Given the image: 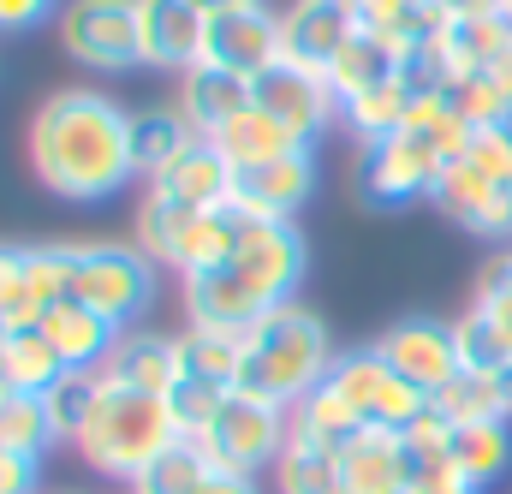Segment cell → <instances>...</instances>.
<instances>
[{
	"instance_id": "1",
	"label": "cell",
	"mask_w": 512,
	"mask_h": 494,
	"mask_svg": "<svg viewBox=\"0 0 512 494\" xmlns=\"http://www.w3.org/2000/svg\"><path fill=\"white\" fill-rule=\"evenodd\" d=\"M30 167L72 203L114 197L131 179V114L102 90H60L30 120Z\"/></svg>"
},
{
	"instance_id": "2",
	"label": "cell",
	"mask_w": 512,
	"mask_h": 494,
	"mask_svg": "<svg viewBox=\"0 0 512 494\" xmlns=\"http://www.w3.org/2000/svg\"><path fill=\"white\" fill-rule=\"evenodd\" d=\"M334 370V346H328V328L298 310V304H280L245 334V364H239V393L256 399H274V405H298L322 375Z\"/></svg>"
},
{
	"instance_id": "3",
	"label": "cell",
	"mask_w": 512,
	"mask_h": 494,
	"mask_svg": "<svg viewBox=\"0 0 512 494\" xmlns=\"http://www.w3.org/2000/svg\"><path fill=\"white\" fill-rule=\"evenodd\" d=\"M173 441H185V435H179L167 399L120 387V381H102V399H96V411H90V423L78 435L84 459L102 477H126V483H137Z\"/></svg>"
},
{
	"instance_id": "4",
	"label": "cell",
	"mask_w": 512,
	"mask_h": 494,
	"mask_svg": "<svg viewBox=\"0 0 512 494\" xmlns=\"http://www.w3.org/2000/svg\"><path fill=\"white\" fill-rule=\"evenodd\" d=\"M72 298L90 304L96 316H108L126 334V328L143 322V310L155 304V256L143 245H78Z\"/></svg>"
},
{
	"instance_id": "5",
	"label": "cell",
	"mask_w": 512,
	"mask_h": 494,
	"mask_svg": "<svg viewBox=\"0 0 512 494\" xmlns=\"http://www.w3.org/2000/svg\"><path fill=\"white\" fill-rule=\"evenodd\" d=\"M292 441V411L274 405V399H256V393H239L221 405V417L209 423V435L197 441L209 453L215 471H233V477H256L262 465H280Z\"/></svg>"
},
{
	"instance_id": "6",
	"label": "cell",
	"mask_w": 512,
	"mask_h": 494,
	"mask_svg": "<svg viewBox=\"0 0 512 494\" xmlns=\"http://www.w3.org/2000/svg\"><path fill=\"white\" fill-rule=\"evenodd\" d=\"M60 42L78 66L90 72H126L143 66V36H137V0H66L60 12Z\"/></svg>"
},
{
	"instance_id": "7",
	"label": "cell",
	"mask_w": 512,
	"mask_h": 494,
	"mask_svg": "<svg viewBox=\"0 0 512 494\" xmlns=\"http://www.w3.org/2000/svg\"><path fill=\"white\" fill-rule=\"evenodd\" d=\"M441 173H447V161L411 131L382 137V143H358V197L370 209H399L411 197H435Z\"/></svg>"
},
{
	"instance_id": "8",
	"label": "cell",
	"mask_w": 512,
	"mask_h": 494,
	"mask_svg": "<svg viewBox=\"0 0 512 494\" xmlns=\"http://www.w3.org/2000/svg\"><path fill=\"white\" fill-rule=\"evenodd\" d=\"M233 280L251 286L262 298V310H280L292 304V286L304 280V233L292 221H256L245 227V245L233 250Z\"/></svg>"
},
{
	"instance_id": "9",
	"label": "cell",
	"mask_w": 512,
	"mask_h": 494,
	"mask_svg": "<svg viewBox=\"0 0 512 494\" xmlns=\"http://www.w3.org/2000/svg\"><path fill=\"white\" fill-rule=\"evenodd\" d=\"M251 96H256V108H262L268 120H280L298 143H310L322 125L340 114V96H334L328 72H310V66H298V60H280V66H268L262 78H251Z\"/></svg>"
},
{
	"instance_id": "10",
	"label": "cell",
	"mask_w": 512,
	"mask_h": 494,
	"mask_svg": "<svg viewBox=\"0 0 512 494\" xmlns=\"http://www.w3.org/2000/svg\"><path fill=\"white\" fill-rule=\"evenodd\" d=\"M209 66L221 72H239V78H262L268 66L286 60V42H280V18L256 0V6H233V12H215L209 18V48H203Z\"/></svg>"
},
{
	"instance_id": "11",
	"label": "cell",
	"mask_w": 512,
	"mask_h": 494,
	"mask_svg": "<svg viewBox=\"0 0 512 494\" xmlns=\"http://www.w3.org/2000/svg\"><path fill=\"white\" fill-rule=\"evenodd\" d=\"M137 36H143V66L191 72L203 66L209 48V12H197L191 0H137Z\"/></svg>"
},
{
	"instance_id": "12",
	"label": "cell",
	"mask_w": 512,
	"mask_h": 494,
	"mask_svg": "<svg viewBox=\"0 0 512 494\" xmlns=\"http://www.w3.org/2000/svg\"><path fill=\"white\" fill-rule=\"evenodd\" d=\"M376 352L387 358V370L405 375L411 387L435 393L459 375V346H453V322H429V316H411L399 328H387L376 340Z\"/></svg>"
},
{
	"instance_id": "13",
	"label": "cell",
	"mask_w": 512,
	"mask_h": 494,
	"mask_svg": "<svg viewBox=\"0 0 512 494\" xmlns=\"http://www.w3.org/2000/svg\"><path fill=\"white\" fill-rule=\"evenodd\" d=\"M364 30L358 6L352 0H298L286 18H280V42H286V60L310 66V72H328L340 60V48Z\"/></svg>"
},
{
	"instance_id": "14",
	"label": "cell",
	"mask_w": 512,
	"mask_h": 494,
	"mask_svg": "<svg viewBox=\"0 0 512 494\" xmlns=\"http://www.w3.org/2000/svg\"><path fill=\"white\" fill-rule=\"evenodd\" d=\"M310 185H316L310 149H292V155H280V161L245 167V173L233 179V203H239L245 215H256V221H292V215L304 209Z\"/></svg>"
},
{
	"instance_id": "15",
	"label": "cell",
	"mask_w": 512,
	"mask_h": 494,
	"mask_svg": "<svg viewBox=\"0 0 512 494\" xmlns=\"http://www.w3.org/2000/svg\"><path fill=\"white\" fill-rule=\"evenodd\" d=\"M435 209L471 233H512V191L495 185L489 173H477L471 161H447L435 185Z\"/></svg>"
},
{
	"instance_id": "16",
	"label": "cell",
	"mask_w": 512,
	"mask_h": 494,
	"mask_svg": "<svg viewBox=\"0 0 512 494\" xmlns=\"http://www.w3.org/2000/svg\"><path fill=\"white\" fill-rule=\"evenodd\" d=\"M185 310H191V328H215V334H251L268 316L251 286L233 280V268L185 274Z\"/></svg>"
},
{
	"instance_id": "17",
	"label": "cell",
	"mask_w": 512,
	"mask_h": 494,
	"mask_svg": "<svg viewBox=\"0 0 512 494\" xmlns=\"http://www.w3.org/2000/svg\"><path fill=\"white\" fill-rule=\"evenodd\" d=\"M340 477L352 494H411L417 471L405 453V435L393 429H364L346 453H340Z\"/></svg>"
},
{
	"instance_id": "18",
	"label": "cell",
	"mask_w": 512,
	"mask_h": 494,
	"mask_svg": "<svg viewBox=\"0 0 512 494\" xmlns=\"http://www.w3.org/2000/svg\"><path fill=\"white\" fill-rule=\"evenodd\" d=\"M48 340H54V352L66 358V370H90L102 375L108 364V352L120 346V328L108 322V316H96L90 304H78V298H66V304H54L42 322H36Z\"/></svg>"
},
{
	"instance_id": "19",
	"label": "cell",
	"mask_w": 512,
	"mask_h": 494,
	"mask_svg": "<svg viewBox=\"0 0 512 494\" xmlns=\"http://www.w3.org/2000/svg\"><path fill=\"white\" fill-rule=\"evenodd\" d=\"M233 161L215 149V137H197L149 191H161V197H179V203H191V209H221V203H233Z\"/></svg>"
},
{
	"instance_id": "20",
	"label": "cell",
	"mask_w": 512,
	"mask_h": 494,
	"mask_svg": "<svg viewBox=\"0 0 512 494\" xmlns=\"http://www.w3.org/2000/svg\"><path fill=\"white\" fill-rule=\"evenodd\" d=\"M251 78H239V72H221V66H191L185 72V84H179V108H185V120L197 125L203 137H215L221 125H233L245 108H251Z\"/></svg>"
},
{
	"instance_id": "21",
	"label": "cell",
	"mask_w": 512,
	"mask_h": 494,
	"mask_svg": "<svg viewBox=\"0 0 512 494\" xmlns=\"http://www.w3.org/2000/svg\"><path fill=\"white\" fill-rule=\"evenodd\" d=\"M102 381H120V387H137V393H167L179 381V346L167 334H149V328H126L120 346L108 352L102 364Z\"/></svg>"
},
{
	"instance_id": "22",
	"label": "cell",
	"mask_w": 512,
	"mask_h": 494,
	"mask_svg": "<svg viewBox=\"0 0 512 494\" xmlns=\"http://www.w3.org/2000/svg\"><path fill=\"white\" fill-rule=\"evenodd\" d=\"M399 48L376 36V30H358L346 48H340V60L328 66V84H334V96H340V108L346 102H358V96H370V90H382V84H399Z\"/></svg>"
},
{
	"instance_id": "23",
	"label": "cell",
	"mask_w": 512,
	"mask_h": 494,
	"mask_svg": "<svg viewBox=\"0 0 512 494\" xmlns=\"http://www.w3.org/2000/svg\"><path fill=\"white\" fill-rule=\"evenodd\" d=\"M203 131L185 120V108H143L131 114V173L143 179H161Z\"/></svg>"
},
{
	"instance_id": "24",
	"label": "cell",
	"mask_w": 512,
	"mask_h": 494,
	"mask_svg": "<svg viewBox=\"0 0 512 494\" xmlns=\"http://www.w3.org/2000/svg\"><path fill=\"white\" fill-rule=\"evenodd\" d=\"M197 221H203V209L149 191L143 209H137V239H143V250H149L155 262H167V268L185 274V256H191V239H197Z\"/></svg>"
},
{
	"instance_id": "25",
	"label": "cell",
	"mask_w": 512,
	"mask_h": 494,
	"mask_svg": "<svg viewBox=\"0 0 512 494\" xmlns=\"http://www.w3.org/2000/svg\"><path fill=\"white\" fill-rule=\"evenodd\" d=\"M364 429H370V423H364L340 393H334V381H328V375H322L298 405H292V435H304V441H316V447H328V453H346Z\"/></svg>"
},
{
	"instance_id": "26",
	"label": "cell",
	"mask_w": 512,
	"mask_h": 494,
	"mask_svg": "<svg viewBox=\"0 0 512 494\" xmlns=\"http://www.w3.org/2000/svg\"><path fill=\"white\" fill-rule=\"evenodd\" d=\"M501 54H512V24L495 18H453L447 36H441V60H447V78H471V72H489Z\"/></svg>"
},
{
	"instance_id": "27",
	"label": "cell",
	"mask_w": 512,
	"mask_h": 494,
	"mask_svg": "<svg viewBox=\"0 0 512 494\" xmlns=\"http://www.w3.org/2000/svg\"><path fill=\"white\" fill-rule=\"evenodd\" d=\"M215 149L233 161V173H245V167L280 161V155H292V149H310V143H298L286 125L268 120V114H262V108L251 102V108H245V114H239L233 125H221V131H215Z\"/></svg>"
},
{
	"instance_id": "28",
	"label": "cell",
	"mask_w": 512,
	"mask_h": 494,
	"mask_svg": "<svg viewBox=\"0 0 512 494\" xmlns=\"http://www.w3.org/2000/svg\"><path fill=\"white\" fill-rule=\"evenodd\" d=\"M0 375H6L12 393H42V399H48L72 370H66V358L54 352V340H48L42 328H12L6 358H0Z\"/></svg>"
},
{
	"instance_id": "29",
	"label": "cell",
	"mask_w": 512,
	"mask_h": 494,
	"mask_svg": "<svg viewBox=\"0 0 512 494\" xmlns=\"http://www.w3.org/2000/svg\"><path fill=\"white\" fill-rule=\"evenodd\" d=\"M429 405H435L453 429H459V423H507L512 417L501 375H471V370H459L447 387H435Z\"/></svg>"
},
{
	"instance_id": "30",
	"label": "cell",
	"mask_w": 512,
	"mask_h": 494,
	"mask_svg": "<svg viewBox=\"0 0 512 494\" xmlns=\"http://www.w3.org/2000/svg\"><path fill=\"white\" fill-rule=\"evenodd\" d=\"M179 375L215 381V387H239V364H245V334H215V328H185L179 340Z\"/></svg>"
},
{
	"instance_id": "31",
	"label": "cell",
	"mask_w": 512,
	"mask_h": 494,
	"mask_svg": "<svg viewBox=\"0 0 512 494\" xmlns=\"http://www.w3.org/2000/svg\"><path fill=\"white\" fill-rule=\"evenodd\" d=\"M447 459H453V471H459L465 483H477V489H483V483H495V477L512 465L507 423H459V429H453Z\"/></svg>"
},
{
	"instance_id": "32",
	"label": "cell",
	"mask_w": 512,
	"mask_h": 494,
	"mask_svg": "<svg viewBox=\"0 0 512 494\" xmlns=\"http://www.w3.org/2000/svg\"><path fill=\"white\" fill-rule=\"evenodd\" d=\"M54 441H60V429H54V417H48V399H42V393H12V399L0 405V453L42 459Z\"/></svg>"
},
{
	"instance_id": "33",
	"label": "cell",
	"mask_w": 512,
	"mask_h": 494,
	"mask_svg": "<svg viewBox=\"0 0 512 494\" xmlns=\"http://www.w3.org/2000/svg\"><path fill=\"white\" fill-rule=\"evenodd\" d=\"M274 471H280V494H340L346 489L340 453H328V447H316V441H304V435L286 441V453H280Z\"/></svg>"
},
{
	"instance_id": "34",
	"label": "cell",
	"mask_w": 512,
	"mask_h": 494,
	"mask_svg": "<svg viewBox=\"0 0 512 494\" xmlns=\"http://www.w3.org/2000/svg\"><path fill=\"white\" fill-rule=\"evenodd\" d=\"M453 346H459V370H471V375H507L512 370V340L477 304L453 322Z\"/></svg>"
},
{
	"instance_id": "35",
	"label": "cell",
	"mask_w": 512,
	"mask_h": 494,
	"mask_svg": "<svg viewBox=\"0 0 512 494\" xmlns=\"http://www.w3.org/2000/svg\"><path fill=\"white\" fill-rule=\"evenodd\" d=\"M209 453L197 447V441H173L137 483H131V494H197L203 483H209Z\"/></svg>"
},
{
	"instance_id": "36",
	"label": "cell",
	"mask_w": 512,
	"mask_h": 494,
	"mask_svg": "<svg viewBox=\"0 0 512 494\" xmlns=\"http://www.w3.org/2000/svg\"><path fill=\"white\" fill-rule=\"evenodd\" d=\"M411 102H417V96H411L405 84H382V90H370V96L346 102L340 114H346L352 131H358V143H382V137H399V131H405Z\"/></svg>"
},
{
	"instance_id": "37",
	"label": "cell",
	"mask_w": 512,
	"mask_h": 494,
	"mask_svg": "<svg viewBox=\"0 0 512 494\" xmlns=\"http://www.w3.org/2000/svg\"><path fill=\"white\" fill-rule=\"evenodd\" d=\"M328 381H334V393L370 423V411H376V399H382V387L393 381V370H387V358L370 346V352H346V358H334V370H328Z\"/></svg>"
},
{
	"instance_id": "38",
	"label": "cell",
	"mask_w": 512,
	"mask_h": 494,
	"mask_svg": "<svg viewBox=\"0 0 512 494\" xmlns=\"http://www.w3.org/2000/svg\"><path fill=\"white\" fill-rule=\"evenodd\" d=\"M167 411H173V423H179V435L185 441H203L209 435V423L221 417V405L233 399V387H215V381H197V375H179L167 393Z\"/></svg>"
},
{
	"instance_id": "39",
	"label": "cell",
	"mask_w": 512,
	"mask_h": 494,
	"mask_svg": "<svg viewBox=\"0 0 512 494\" xmlns=\"http://www.w3.org/2000/svg\"><path fill=\"white\" fill-rule=\"evenodd\" d=\"M0 316H6L12 328H36V322L48 316V304H42L36 286H30V256L18 245H0Z\"/></svg>"
},
{
	"instance_id": "40",
	"label": "cell",
	"mask_w": 512,
	"mask_h": 494,
	"mask_svg": "<svg viewBox=\"0 0 512 494\" xmlns=\"http://www.w3.org/2000/svg\"><path fill=\"white\" fill-rule=\"evenodd\" d=\"M447 96H453V108L471 120V131H483V125H512V96L495 84V72L453 78V84H447Z\"/></svg>"
},
{
	"instance_id": "41",
	"label": "cell",
	"mask_w": 512,
	"mask_h": 494,
	"mask_svg": "<svg viewBox=\"0 0 512 494\" xmlns=\"http://www.w3.org/2000/svg\"><path fill=\"white\" fill-rule=\"evenodd\" d=\"M96 399H102V375H90V370H72L54 393H48V417H54L60 441H78V435H84Z\"/></svg>"
},
{
	"instance_id": "42",
	"label": "cell",
	"mask_w": 512,
	"mask_h": 494,
	"mask_svg": "<svg viewBox=\"0 0 512 494\" xmlns=\"http://www.w3.org/2000/svg\"><path fill=\"white\" fill-rule=\"evenodd\" d=\"M465 161H471L477 173H489L495 185H512V125H483V131H471Z\"/></svg>"
},
{
	"instance_id": "43",
	"label": "cell",
	"mask_w": 512,
	"mask_h": 494,
	"mask_svg": "<svg viewBox=\"0 0 512 494\" xmlns=\"http://www.w3.org/2000/svg\"><path fill=\"white\" fill-rule=\"evenodd\" d=\"M477 310L512 340V256H495L477 280Z\"/></svg>"
},
{
	"instance_id": "44",
	"label": "cell",
	"mask_w": 512,
	"mask_h": 494,
	"mask_svg": "<svg viewBox=\"0 0 512 494\" xmlns=\"http://www.w3.org/2000/svg\"><path fill=\"white\" fill-rule=\"evenodd\" d=\"M54 12V0H0V30H36Z\"/></svg>"
},
{
	"instance_id": "45",
	"label": "cell",
	"mask_w": 512,
	"mask_h": 494,
	"mask_svg": "<svg viewBox=\"0 0 512 494\" xmlns=\"http://www.w3.org/2000/svg\"><path fill=\"white\" fill-rule=\"evenodd\" d=\"M36 489V459L0 453V494H30Z\"/></svg>"
},
{
	"instance_id": "46",
	"label": "cell",
	"mask_w": 512,
	"mask_h": 494,
	"mask_svg": "<svg viewBox=\"0 0 512 494\" xmlns=\"http://www.w3.org/2000/svg\"><path fill=\"white\" fill-rule=\"evenodd\" d=\"M411 494H483L477 483H465L459 471H423L417 483H411Z\"/></svg>"
},
{
	"instance_id": "47",
	"label": "cell",
	"mask_w": 512,
	"mask_h": 494,
	"mask_svg": "<svg viewBox=\"0 0 512 494\" xmlns=\"http://www.w3.org/2000/svg\"><path fill=\"white\" fill-rule=\"evenodd\" d=\"M197 494H256V483L251 477H233V471H209V483Z\"/></svg>"
},
{
	"instance_id": "48",
	"label": "cell",
	"mask_w": 512,
	"mask_h": 494,
	"mask_svg": "<svg viewBox=\"0 0 512 494\" xmlns=\"http://www.w3.org/2000/svg\"><path fill=\"white\" fill-rule=\"evenodd\" d=\"M447 12H453V18H495L501 0H447Z\"/></svg>"
},
{
	"instance_id": "49",
	"label": "cell",
	"mask_w": 512,
	"mask_h": 494,
	"mask_svg": "<svg viewBox=\"0 0 512 494\" xmlns=\"http://www.w3.org/2000/svg\"><path fill=\"white\" fill-rule=\"evenodd\" d=\"M191 6H197V12H209V18H215V12H233V6H256V0H191Z\"/></svg>"
},
{
	"instance_id": "50",
	"label": "cell",
	"mask_w": 512,
	"mask_h": 494,
	"mask_svg": "<svg viewBox=\"0 0 512 494\" xmlns=\"http://www.w3.org/2000/svg\"><path fill=\"white\" fill-rule=\"evenodd\" d=\"M6 340H12V322L0 316V358H6Z\"/></svg>"
},
{
	"instance_id": "51",
	"label": "cell",
	"mask_w": 512,
	"mask_h": 494,
	"mask_svg": "<svg viewBox=\"0 0 512 494\" xmlns=\"http://www.w3.org/2000/svg\"><path fill=\"white\" fill-rule=\"evenodd\" d=\"M6 399H12V387H6V375H0V405H6Z\"/></svg>"
},
{
	"instance_id": "52",
	"label": "cell",
	"mask_w": 512,
	"mask_h": 494,
	"mask_svg": "<svg viewBox=\"0 0 512 494\" xmlns=\"http://www.w3.org/2000/svg\"><path fill=\"white\" fill-rule=\"evenodd\" d=\"M501 387H507V405H512V370H507V375H501Z\"/></svg>"
},
{
	"instance_id": "53",
	"label": "cell",
	"mask_w": 512,
	"mask_h": 494,
	"mask_svg": "<svg viewBox=\"0 0 512 494\" xmlns=\"http://www.w3.org/2000/svg\"><path fill=\"white\" fill-rule=\"evenodd\" d=\"M501 18H507V24H512V0H501Z\"/></svg>"
},
{
	"instance_id": "54",
	"label": "cell",
	"mask_w": 512,
	"mask_h": 494,
	"mask_svg": "<svg viewBox=\"0 0 512 494\" xmlns=\"http://www.w3.org/2000/svg\"><path fill=\"white\" fill-rule=\"evenodd\" d=\"M340 494H352V489H340Z\"/></svg>"
},
{
	"instance_id": "55",
	"label": "cell",
	"mask_w": 512,
	"mask_h": 494,
	"mask_svg": "<svg viewBox=\"0 0 512 494\" xmlns=\"http://www.w3.org/2000/svg\"><path fill=\"white\" fill-rule=\"evenodd\" d=\"M507 191H512V185H507Z\"/></svg>"
}]
</instances>
